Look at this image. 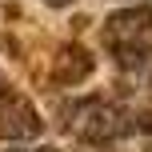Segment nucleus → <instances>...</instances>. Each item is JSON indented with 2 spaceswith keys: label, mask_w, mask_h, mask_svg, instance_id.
Instances as JSON below:
<instances>
[{
  "label": "nucleus",
  "mask_w": 152,
  "mask_h": 152,
  "mask_svg": "<svg viewBox=\"0 0 152 152\" xmlns=\"http://www.w3.org/2000/svg\"><path fill=\"white\" fill-rule=\"evenodd\" d=\"M44 132L36 104L20 92H0V140L4 144H20V140H36Z\"/></svg>",
  "instance_id": "2"
},
{
  "label": "nucleus",
  "mask_w": 152,
  "mask_h": 152,
  "mask_svg": "<svg viewBox=\"0 0 152 152\" xmlns=\"http://www.w3.org/2000/svg\"><path fill=\"white\" fill-rule=\"evenodd\" d=\"M148 152H152V148H148Z\"/></svg>",
  "instance_id": "5"
},
{
  "label": "nucleus",
  "mask_w": 152,
  "mask_h": 152,
  "mask_svg": "<svg viewBox=\"0 0 152 152\" xmlns=\"http://www.w3.org/2000/svg\"><path fill=\"white\" fill-rule=\"evenodd\" d=\"M100 40L120 68L148 72L152 68V8L144 4V8H124V12L108 16L100 28Z\"/></svg>",
  "instance_id": "1"
},
{
  "label": "nucleus",
  "mask_w": 152,
  "mask_h": 152,
  "mask_svg": "<svg viewBox=\"0 0 152 152\" xmlns=\"http://www.w3.org/2000/svg\"><path fill=\"white\" fill-rule=\"evenodd\" d=\"M92 68H96V60H92L80 44H64L60 52H56V60H52V80L64 84V88H76L80 80L92 76Z\"/></svg>",
  "instance_id": "3"
},
{
  "label": "nucleus",
  "mask_w": 152,
  "mask_h": 152,
  "mask_svg": "<svg viewBox=\"0 0 152 152\" xmlns=\"http://www.w3.org/2000/svg\"><path fill=\"white\" fill-rule=\"evenodd\" d=\"M44 4H52V8H64V4H72V0H44Z\"/></svg>",
  "instance_id": "4"
}]
</instances>
